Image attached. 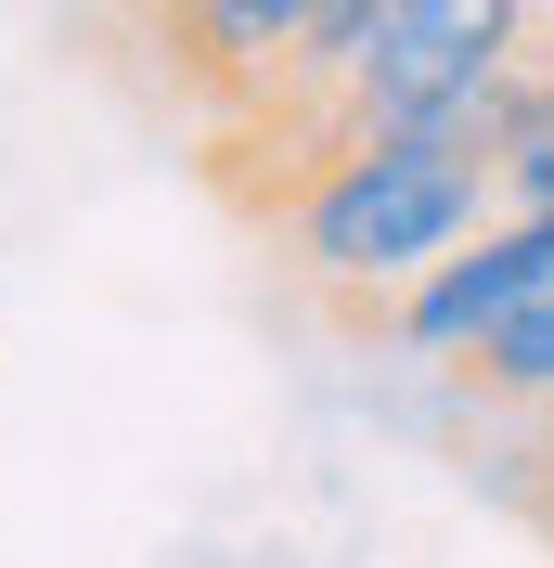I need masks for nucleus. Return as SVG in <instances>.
<instances>
[{
    "label": "nucleus",
    "instance_id": "nucleus-2",
    "mask_svg": "<svg viewBox=\"0 0 554 568\" xmlns=\"http://www.w3.org/2000/svg\"><path fill=\"white\" fill-rule=\"evenodd\" d=\"M542 52V0H387L375 52L348 78V142L361 130H464L490 91Z\"/></svg>",
    "mask_w": 554,
    "mask_h": 568
},
{
    "label": "nucleus",
    "instance_id": "nucleus-6",
    "mask_svg": "<svg viewBox=\"0 0 554 568\" xmlns=\"http://www.w3.org/2000/svg\"><path fill=\"white\" fill-rule=\"evenodd\" d=\"M116 13H142V27H155V13H168V0H116Z\"/></svg>",
    "mask_w": 554,
    "mask_h": 568
},
{
    "label": "nucleus",
    "instance_id": "nucleus-5",
    "mask_svg": "<svg viewBox=\"0 0 554 568\" xmlns=\"http://www.w3.org/2000/svg\"><path fill=\"white\" fill-rule=\"evenodd\" d=\"M464 375H478L490 400H554V297H542V311H516L503 336H478Z\"/></svg>",
    "mask_w": 554,
    "mask_h": 568
},
{
    "label": "nucleus",
    "instance_id": "nucleus-3",
    "mask_svg": "<svg viewBox=\"0 0 554 568\" xmlns=\"http://www.w3.org/2000/svg\"><path fill=\"white\" fill-rule=\"evenodd\" d=\"M554 297V220H490L464 258H439L425 284H400V311H387V336L425 362H464L478 336H503L516 311H542Z\"/></svg>",
    "mask_w": 554,
    "mask_h": 568
},
{
    "label": "nucleus",
    "instance_id": "nucleus-4",
    "mask_svg": "<svg viewBox=\"0 0 554 568\" xmlns=\"http://www.w3.org/2000/svg\"><path fill=\"white\" fill-rule=\"evenodd\" d=\"M490 181H503V220H554V52H529L503 91H490Z\"/></svg>",
    "mask_w": 554,
    "mask_h": 568
},
{
    "label": "nucleus",
    "instance_id": "nucleus-1",
    "mask_svg": "<svg viewBox=\"0 0 554 568\" xmlns=\"http://www.w3.org/2000/svg\"><path fill=\"white\" fill-rule=\"evenodd\" d=\"M284 246L297 272L336 284V297H400L439 258H464L503 220V181H490V130H361L348 155H322L297 194H284Z\"/></svg>",
    "mask_w": 554,
    "mask_h": 568
}]
</instances>
